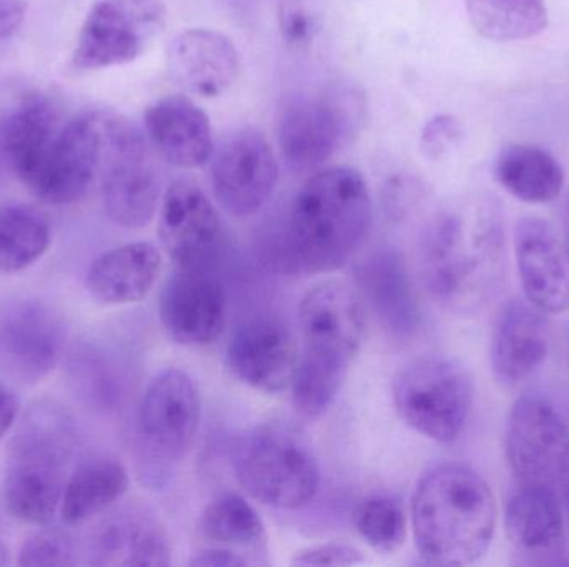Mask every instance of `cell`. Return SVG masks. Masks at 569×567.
Segmentation results:
<instances>
[{"label": "cell", "mask_w": 569, "mask_h": 567, "mask_svg": "<svg viewBox=\"0 0 569 567\" xmlns=\"http://www.w3.org/2000/svg\"><path fill=\"white\" fill-rule=\"evenodd\" d=\"M505 529L511 546L520 555L553 558L563 551L567 539L563 502L548 489L517 485L508 496Z\"/></svg>", "instance_id": "484cf974"}, {"label": "cell", "mask_w": 569, "mask_h": 567, "mask_svg": "<svg viewBox=\"0 0 569 567\" xmlns=\"http://www.w3.org/2000/svg\"><path fill=\"white\" fill-rule=\"evenodd\" d=\"M232 466L237 482L256 502L280 512L303 508L320 486L310 443L287 423H266L240 436Z\"/></svg>", "instance_id": "8992f818"}, {"label": "cell", "mask_w": 569, "mask_h": 567, "mask_svg": "<svg viewBox=\"0 0 569 567\" xmlns=\"http://www.w3.org/2000/svg\"><path fill=\"white\" fill-rule=\"evenodd\" d=\"M417 269L421 285L445 312H483L500 293L507 269L500 203L480 199L435 212L418 236Z\"/></svg>", "instance_id": "6da1fadb"}, {"label": "cell", "mask_w": 569, "mask_h": 567, "mask_svg": "<svg viewBox=\"0 0 569 567\" xmlns=\"http://www.w3.org/2000/svg\"><path fill=\"white\" fill-rule=\"evenodd\" d=\"M373 202L367 180L350 166L320 169L295 195L283 233L293 272L331 273L350 262L370 232Z\"/></svg>", "instance_id": "7a4b0ae2"}, {"label": "cell", "mask_w": 569, "mask_h": 567, "mask_svg": "<svg viewBox=\"0 0 569 567\" xmlns=\"http://www.w3.org/2000/svg\"><path fill=\"white\" fill-rule=\"evenodd\" d=\"M20 415V403L13 389L0 378V442L12 429Z\"/></svg>", "instance_id": "ab89813d"}, {"label": "cell", "mask_w": 569, "mask_h": 567, "mask_svg": "<svg viewBox=\"0 0 569 567\" xmlns=\"http://www.w3.org/2000/svg\"><path fill=\"white\" fill-rule=\"evenodd\" d=\"M301 350L290 383L291 399L305 418L318 419L333 405L360 353L367 306L347 283H318L298 306Z\"/></svg>", "instance_id": "277c9868"}, {"label": "cell", "mask_w": 569, "mask_h": 567, "mask_svg": "<svg viewBox=\"0 0 569 567\" xmlns=\"http://www.w3.org/2000/svg\"><path fill=\"white\" fill-rule=\"evenodd\" d=\"M297 340L276 315L249 316L237 325L227 346V363L239 382L257 392L282 393L290 388L298 362Z\"/></svg>", "instance_id": "e0dca14e"}, {"label": "cell", "mask_w": 569, "mask_h": 567, "mask_svg": "<svg viewBox=\"0 0 569 567\" xmlns=\"http://www.w3.org/2000/svg\"><path fill=\"white\" fill-rule=\"evenodd\" d=\"M143 126L150 145L177 169H199L216 150L209 115L186 95H167L147 107Z\"/></svg>", "instance_id": "44dd1931"}, {"label": "cell", "mask_w": 569, "mask_h": 567, "mask_svg": "<svg viewBox=\"0 0 569 567\" xmlns=\"http://www.w3.org/2000/svg\"><path fill=\"white\" fill-rule=\"evenodd\" d=\"M103 120L106 112L100 110L77 113L59 129L23 185L49 205L82 200L102 166Z\"/></svg>", "instance_id": "4fadbf2b"}, {"label": "cell", "mask_w": 569, "mask_h": 567, "mask_svg": "<svg viewBox=\"0 0 569 567\" xmlns=\"http://www.w3.org/2000/svg\"><path fill=\"white\" fill-rule=\"evenodd\" d=\"M200 422L202 398L189 373L167 368L150 379L139 406V432L156 458L182 462L196 443Z\"/></svg>", "instance_id": "2e32d148"}, {"label": "cell", "mask_w": 569, "mask_h": 567, "mask_svg": "<svg viewBox=\"0 0 569 567\" xmlns=\"http://www.w3.org/2000/svg\"><path fill=\"white\" fill-rule=\"evenodd\" d=\"M59 132L56 103L29 93L0 115V160L26 182Z\"/></svg>", "instance_id": "4316f807"}, {"label": "cell", "mask_w": 569, "mask_h": 567, "mask_svg": "<svg viewBox=\"0 0 569 567\" xmlns=\"http://www.w3.org/2000/svg\"><path fill=\"white\" fill-rule=\"evenodd\" d=\"M162 266V252L153 243H126L107 250L90 263L86 288L102 305H132L149 295Z\"/></svg>", "instance_id": "d4e9b609"}, {"label": "cell", "mask_w": 569, "mask_h": 567, "mask_svg": "<svg viewBox=\"0 0 569 567\" xmlns=\"http://www.w3.org/2000/svg\"><path fill=\"white\" fill-rule=\"evenodd\" d=\"M505 453L517 485L569 495V423L550 399L525 395L511 406Z\"/></svg>", "instance_id": "30bf717a"}, {"label": "cell", "mask_w": 569, "mask_h": 567, "mask_svg": "<svg viewBox=\"0 0 569 567\" xmlns=\"http://www.w3.org/2000/svg\"><path fill=\"white\" fill-rule=\"evenodd\" d=\"M367 563L363 553L345 543H327L297 551L291 566H357Z\"/></svg>", "instance_id": "8d00e7d4"}, {"label": "cell", "mask_w": 569, "mask_h": 567, "mask_svg": "<svg viewBox=\"0 0 569 567\" xmlns=\"http://www.w3.org/2000/svg\"><path fill=\"white\" fill-rule=\"evenodd\" d=\"M92 566H169L170 545L162 526L140 509L110 513L87 541Z\"/></svg>", "instance_id": "cb8c5ba5"}, {"label": "cell", "mask_w": 569, "mask_h": 567, "mask_svg": "<svg viewBox=\"0 0 569 567\" xmlns=\"http://www.w3.org/2000/svg\"><path fill=\"white\" fill-rule=\"evenodd\" d=\"M565 516H567V529L569 536V495L563 499Z\"/></svg>", "instance_id": "7bdbcfd3"}, {"label": "cell", "mask_w": 569, "mask_h": 567, "mask_svg": "<svg viewBox=\"0 0 569 567\" xmlns=\"http://www.w3.org/2000/svg\"><path fill=\"white\" fill-rule=\"evenodd\" d=\"M561 240L569 252V193L565 200L563 213H561Z\"/></svg>", "instance_id": "60d3db41"}, {"label": "cell", "mask_w": 569, "mask_h": 567, "mask_svg": "<svg viewBox=\"0 0 569 567\" xmlns=\"http://www.w3.org/2000/svg\"><path fill=\"white\" fill-rule=\"evenodd\" d=\"M76 443L72 413L57 399H36L19 415L2 483L10 518L39 528L53 522L69 482Z\"/></svg>", "instance_id": "5b68a950"}, {"label": "cell", "mask_w": 569, "mask_h": 567, "mask_svg": "<svg viewBox=\"0 0 569 567\" xmlns=\"http://www.w3.org/2000/svg\"><path fill=\"white\" fill-rule=\"evenodd\" d=\"M76 548L66 533L43 529L30 536L17 555L19 566H76Z\"/></svg>", "instance_id": "e575fe53"}, {"label": "cell", "mask_w": 569, "mask_h": 567, "mask_svg": "<svg viewBox=\"0 0 569 567\" xmlns=\"http://www.w3.org/2000/svg\"><path fill=\"white\" fill-rule=\"evenodd\" d=\"M166 22L162 0H100L80 27L73 69L92 72L133 62L162 33Z\"/></svg>", "instance_id": "8fae6325"}, {"label": "cell", "mask_w": 569, "mask_h": 567, "mask_svg": "<svg viewBox=\"0 0 569 567\" xmlns=\"http://www.w3.org/2000/svg\"><path fill=\"white\" fill-rule=\"evenodd\" d=\"M391 396L398 416L413 432L430 442L451 445L470 422L475 383L457 360L423 356L395 376Z\"/></svg>", "instance_id": "ba28073f"}, {"label": "cell", "mask_w": 569, "mask_h": 567, "mask_svg": "<svg viewBox=\"0 0 569 567\" xmlns=\"http://www.w3.org/2000/svg\"><path fill=\"white\" fill-rule=\"evenodd\" d=\"M213 195L229 215H256L269 202L279 183V162L272 145L256 129L233 130L213 150Z\"/></svg>", "instance_id": "5bb4252c"}, {"label": "cell", "mask_w": 569, "mask_h": 567, "mask_svg": "<svg viewBox=\"0 0 569 567\" xmlns=\"http://www.w3.org/2000/svg\"><path fill=\"white\" fill-rule=\"evenodd\" d=\"M353 525L370 548L390 555L398 551L407 539V508L398 496L377 493L357 506Z\"/></svg>", "instance_id": "d6a6232c"}, {"label": "cell", "mask_w": 569, "mask_h": 567, "mask_svg": "<svg viewBox=\"0 0 569 567\" xmlns=\"http://www.w3.org/2000/svg\"><path fill=\"white\" fill-rule=\"evenodd\" d=\"M277 22L284 45L307 52L323 30V10L317 0H277Z\"/></svg>", "instance_id": "836d02e7"}, {"label": "cell", "mask_w": 569, "mask_h": 567, "mask_svg": "<svg viewBox=\"0 0 569 567\" xmlns=\"http://www.w3.org/2000/svg\"><path fill=\"white\" fill-rule=\"evenodd\" d=\"M473 29L493 42H520L545 32L547 0H465Z\"/></svg>", "instance_id": "4dcf8cb0"}, {"label": "cell", "mask_w": 569, "mask_h": 567, "mask_svg": "<svg viewBox=\"0 0 569 567\" xmlns=\"http://www.w3.org/2000/svg\"><path fill=\"white\" fill-rule=\"evenodd\" d=\"M63 316L36 296H12L0 303V369L23 385H37L66 353Z\"/></svg>", "instance_id": "7c38bea8"}, {"label": "cell", "mask_w": 569, "mask_h": 567, "mask_svg": "<svg viewBox=\"0 0 569 567\" xmlns=\"http://www.w3.org/2000/svg\"><path fill=\"white\" fill-rule=\"evenodd\" d=\"M9 563V549H7V546L0 541V566H7Z\"/></svg>", "instance_id": "b9f144b4"}, {"label": "cell", "mask_w": 569, "mask_h": 567, "mask_svg": "<svg viewBox=\"0 0 569 567\" xmlns=\"http://www.w3.org/2000/svg\"><path fill=\"white\" fill-rule=\"evenodd\" d=\"M498 516L493 489L477 469L463 463L435 466L411 498L418 555L433 566L473 565L490 549Z\"/></svg>", "instance_id": "3957f363"}, {"label": "cell", "mask_w": 569, "mask_h": 567, "mask_svg": "<svg viewBox=\"0 0 569 567\" xmlns=\"http://www.w3.org/2000/svg\"><path fill=\"white\" fill-rule=\"evenodd\" d=\"M159 240L177 270L210 272L226 246V225L199 185L176 180L160 203Z\"/></svg>", "instance_id": "9a60e30c"}, {"label": "cell", "mask_w": 569, "mask_h": 567, "mask_svg": "<svg viewBox=\"0 0 569 567\" xmlns=\"http://www.w3.org/2000/svg\"><path fill=\"white\" fill-rule=\"evenodd\" d=\"M167 65L183 92L216 99L236 83L240 53L233 40L219 30L187 29L170 42Z\"/></svg>", "instance_id": "ffe728a7"}, {"label": "cell", "mask_w": 569, "mask_h": 567, "mask_svg": "<svg viewBox=\"0 0 569 567\" xmlns=\"http://www.w3.org/2000/svg\"><path fill=\"white\" fill-rule=\"evenodd\" d=\"M493 175L510 195L531 205L557 200L567 180L560 160L533 143L503 146L495 159Z\"/></svg>", "instance_id": "f1b7e54d"}, {"label": "cell", "mask_w": 569, "mask_h": 567, "mask_svg": "<svg viewBox=\"0 0 569 567\" xmlns=\"http://www.w3.org/2000/svg\"><path fill=\"white\" fill-rule=\"evenodd\" d=\"M463 123L450 113H440L425 123L420 150L428 160H440L463 140Z\"/></svg>", "instance_id": "d590c367"}, {"label": "cell", "mask_w": 569, "mask_h": 567, "mask_svg": "<svg viewBox=\"0 0 569 567\" xmlns=\"http://www.w3.org/2000/svg\"><path fill=\"white\" fill-rule=\"evenodd\" d=\"M159 316L179 345H212L229 318L226 292L209 272L177 270L160 292Z\"/></svg>", "instance_id": "d6986e66"}, {"label": "cell", "mask_w": 569, "mask_h": 567, "mask_svg": "<svg viewBox=\"0 0 569 567\" xmlns=\"http://www.w3.org/2000/svg\"><path fill=\"white\" fill-rule=\"evenodd\" d=\"M528 300H510L498 315L491 335L495 375L508 385L527 382L540 372L550 353V323Z\"/></svg>", "instance_id": "7402d4cb"}, {"label": "cell", "mask_w": 569, "mask_h": 567, "mask_svg": "<svg viewBox=\"0 0 569 567\" xmlns=\"http://www.w3.org/2000/svg\"><path fill=\"white\" fill-rule=\"evenodd\" d=\"M26 12L23 0H0V45L16 37L26 20Z\"/></svg>", "instance_id": "74e56055"}, {"label": "cell", "mask_w": 569, "mask_h": 567, "mask_svg": "<svg viewBox=\"0 0 569 567\" xmlns=\"http://www.w3.org/2000/svg\"><path fill=\"white\" fill-rule=\"evenodd\" d=\"M367 99L350 85H328L288 97L279 110L277 135L291 172L320 170L355 142L367 123Z\"/></svg>", "instance_id": "52a82bcc"}, {"label": "cell", "mask_w": 569, "mask_h": 567, "mask_svg": "<svg viewBox=\"0 0 569 567\" xmlns=\"http://www.w3.org/2000/svg\"><path fill=\"white\" fill-rule=\"evenodd\" d=\"M358 295L398 338L415 335L421 325V308L410 273L400 253L378 250L355 269Z\"/></svg>", "instance_id": "603a6c76"}, {"label": "cell", "mask_w": 569, "mask_h": 567, "mask_svg": "<svg viewBox=\"0 0 569 567\" xmlns=\"http://www.w3.org/2000/svg\"><path fill=\"white\" fill-rule=\"evenodd\" d=\"M102 200L107 215L123 229H143L160 206L162 185L146 136L130 120L106 112Z\"/></svg>", "instance_id": "9c48e42d"}, {"label": "cell", "mask_w": 569, "mask_h": 567, "mask_svg": "<svg viewBox=\"0 0 569 567\" xmlns=\"http://www.w3.org/2000/svg\"><path fill=\"white\" fill-rule=\"evenodd\" d=\"M513 252L525 300L545 315L569 313V252L557 230L540 216H523Z\"/></svg>", "instance_id": "ac0fdd59"}, {"label": "cell", "mask_w": 569, "mask_h": 567, "mask_svg": "<svg viewBox=\"0 0 569 567\" xmlns=\"http://www.w3.org/2000/svg\"><path fill=\"white\" fill-rule=\"evenodd\" d=\"M568 346H569V326H568Z\"/></svg>", "instance_id": "ee69618b"}, {"label": "cell", "mask_w": 569, "mask_h": 567, "mask_svg": "<svg viewBox=\"0 0 569 567\" xmlns=\"http://www.w3.org/2000/svg\"><path fill=\"white\" fill-rule=\"evenodd\" d=\"M190 566L197 567H247L250 565L249 559L237 553L227 551V549L212 548V546H203L200 551L190 558Z\"/></svg>", "instance_id": "f35d334b"}, {"label": "cell", "mask_w": 569, "mask_h": 567, "mask_svg": "<svg viewBox=\"0 0 569 567\" xmlns=\"http://www.w3.org/2000/svg\"><path fill=\"white\" fill-rule=\"evenodd\" d=\"M197 531L206 546L237 553L252 566H269L266 523L243 496L227 493L209 503L200 515Z\"/></svg>", "instance_id": "83f0119b"}, {"label": "cell", "mask_w": 569, "mask_h": 567, "mask_svg": "<svg viewBox=\"0 0 569 567\" xmlns=\"http://www.w3.org/2000/svg\"><path fill=\"white\" fill-rule=\"evenodd\" d=\"M129 472L112 458H96L82 463L69 476L60 516L67 526H80L109 512L129 489Z\"/></svg>", "instance_id": "f546056e"}, {"label": "cell", "mask_w": 569, "mask_h": 567, "mask_svg": "<svg viewBox=\"0 0 569 567\" xmlns=\"http://www.w3.org/2000/svg\"><path fill=\"white\" fill-rule=\"evenodd\" d=\"M52 242L49 220L26 203L0 206V272H23L36 265Z\"/></svg>", "instance_id": "1f68e13d"}]
</instances>
